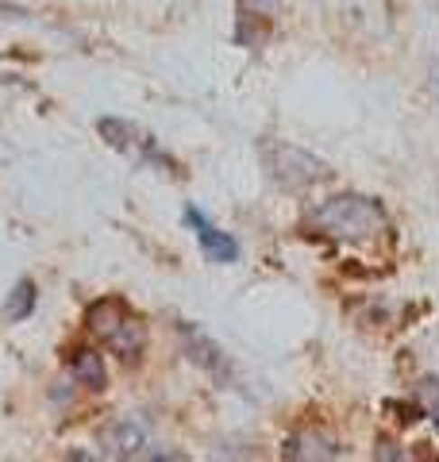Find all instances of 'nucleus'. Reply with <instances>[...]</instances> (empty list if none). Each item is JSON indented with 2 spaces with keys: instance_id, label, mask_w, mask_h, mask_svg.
Instances as JSON below:
<instances>
[{
  "instance_id": "f257e3e1",
  "label": "nucleus",
  "mask_w": 439,
  "mask_h": 462,
  "mask_svg": "<svg viewBox=\"0 0 439 462\" xmlns=\"http://www.w3.org/2000/svg\"><path fill=\"white\" fill-rule=\"evenodd\" d=\"M309 224L316 231H324V236H332V239L366 243V239H378L382 231H389V216L374 197L340 193V197L324 200V205H316L309 212Z\"/></svg>"
},
{
  "instance_id": "f03ea898",
  "label": "nucleus",
  "mask_w": 439,
  "mask_h": 462,
  "mask_svg": "<svg viewBox=\"0 0 439 462\" xmlns=\"http://www.w3.org/2000/svg\"><path fill=\"white\" fill-rule=\"evenodd\" d=\"M97 127H100V135H105L108 147L131 154L135 162H151V166H163V170H178V166H173V158H170L163 147H158V143L146 135L143 127L127 124V120H100Z\"/></svg>"
},
{
  "instance_id": "7ed1b4c3",
  "label": "nucleus",
  "mask_w": 439,
  "mask_h": 462,
  "mask_svg": "<svg viewBox=\"0 0 439 462\" xmlns=\"http://www.w3.org/2000/svg\"><path fill=\"white\" fill-rule=\"evenodd\" d=\"M270 173L282 185H289V189H304V185H313V181L324 178L328 166L320 162V158L297 151V147L274 143V147H270Z\"/></svg>"
},
{
  "instance_id": "20e7f679",
  "label": "nucleus",
  "mask_w": 439,
  "mask_h": 462,
  "mask_svg": "<svg viewBox=\"0 0 439 462\" xmlns=\"http://www.w3.org/2000/svg\"><path fill=\"white\" fill-rule=\"evenodd\" d=\"M143 447H146V420H139V416H124V420H112V424L97 436L100 462H127V458H135Z\"/></svg>"
},
{
  "instance_id": "39448f33",
  "label": "nucleus",
  "mask_w": 439,
  "mask_h": 462,
  "mask_svg": "<svg viewBox=\"0 0 439 462\" xmlns=\"http://www.w3.org/2000/svg\"><path fill=\"white\" fill-rule=\"evenodd\" d=\"M185 224L193 227V236H197V243H201V251H204V258H209V263L228 266V263H236V258H239V243L231 239L228 231H220L201 208L189 205V208H185Z\"/></svg>"
},
{
  "instance_id": "423d86ee",
  "label": "nucleus",
  "mask_w": 439,
  "mask_h": 462,
  "mask_svg": "<svg viewBox=\"0 0 439 462\" xmlns=\"http://www.w3.org/2000/svg\"><path fill=\"white\" fill-rule=\"evenodd\" d=\"M182 343H185V351H189V358H193L197 366H204L212 374L216 382H228L231 378V366H228V355L220 351V346L204 336V331H197V328H189V324H182Z\"/></svg>"
},
{
  "instance_id": "0eeeda50",
  "label": "nucleus",
  "mask_w": 439,
  "mask_h": 462,
  "mask_svg": "<svg viewBox=\"0 0 439 462\" xmlns=\"http://www.w3.org/2000/svg\"><path fill=\"white\" fill-rule=\"evenodd\" d=\"M105 343L112 346V355L120 358L124 366H135L139 358H143V346H146V328H143L139 316H127V320L116 328Z\"/></svg>"
},
{
  "instance_id": "6e6552de",
  "label": "nucleus",
  "mask_w": 439,
  "mask_h": 462,
  "mask_svg": "<svg viewBox=\"0 0 439 462\" xmlns=\"http://www.w3.org/2000/svg\"><path fill=\"white\" fill-rule=\"evenodd\" d=\"M127 316H131V309L124 305L120 297H100V300H93V305H89V312H85V324H89L93 336L108 339L112 331L127 320Z\"/></svg>"
},
{
  "instance_id": "1a4fd4ad",
  "label": "nucleus",
  "mask_w": 439,
  "mask_h": 462,
  "mask_svg": "<svg viewBox=\"0 0 439 462\" xmlns=\"http://www.w3.org/2000/svg\"><path fill=\"white\" fill-rule=\"evenodd\" d=\"M332 458H335V447L320 431H304V436L285 443V462H332Z\"/></svg>"
},
{
  "instance_id": "9d476101",
  "label": "nucleus",
  "mask_w": 439,
  "mask_h": 462,
  "mask_svg": "<svg viewBox=\"0 0 439 462\" xmlns=\"http://www.w3.org/2000/svg\"><path fill=\"white\" fill-rule=\"evenodd\" d=\"M73 374H78V382L81 385H89V389H105L108 382V374H105V358H100L97 351H89V346H81L78 355H73Z\"/></svg>"
},
{
  "instance_id": "9b49d317",
  "label": "nucleus",
  "mask_w": 439,
  "mask_h": 462,
  "mask_svg": "<svg viewBox=\"0 0 439 462\" xmlns=\"http://www.w3.org/2000/svg\"><path fill=\"white\" fill-rule=\"evenodd\" d=\"M35 282L32 278H20L16 282V289L8 293V300H5V320L8 324H20V320H27L32 316V309H35Z\"/></svg>"
},
{
  "instance_id": "f8f14e48",
  "label": "nucleus",
  "mask_w": 439,
  "mask_h": 462,
  "mask_svg": "<svg viewBox=\"0 0 439 462\" xmlns=\"http://www.w3.org/2000/svg\"><path fill=\"white\" fill-rule=\"evenodd\" d=\"M146 462H189L182 451H158V455H151Z\"/></svg>"
},
{
  "instance_id": "ddd939ff",
  "label": "nucleus",
  "mask_w": 439,
  "mask_h": 462,
  "mask_svg": "<svg viewBox=\"0 0 439 462\" xmlns=\"http://www.w3.org/2000/svg\"><path fill=\"white\" fill-rule=\"evenodd\" d=\"M435 93H439V69H435Z\"/></svg>"
},
{
  "instance_id": "4468645a",
  "label": "nucleus",
  "mask_w": 439,
  "mask_h": 462,
  "mask_svg": "<svg viewBox=\"0 0 439 462\" xmlns=\"http://www.w3.org/2000/svg\"><path fill=\"white\" fill-rule=\"evenodd\" d=\"M435 424H439V409H435Z\"/></svg>"
}]
</instances>
